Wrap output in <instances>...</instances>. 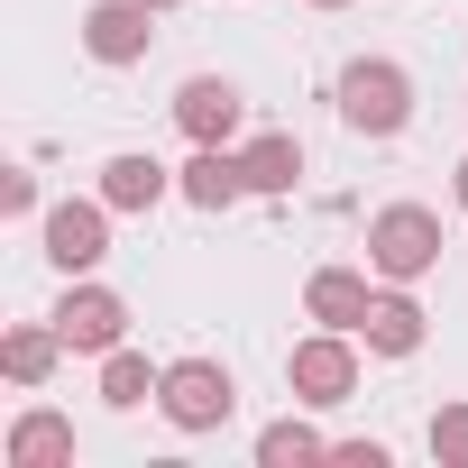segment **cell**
I'll return each mask as SVG.
<instances>
[{"label": "cell", "instance_id": "1", "mask_svg": "<svg viewBox=\"0 0 468 468\" xmlns=\"http://www.w3.org/2000/svg\"><path fill=\"white\" fill-rule=\"evenodd\" d=\"M331 101H340L349 138H404L413 129V74L395 56H349L340 83H331Z\"/></svg>", "mask_w": 468, "mask_h": 468}, {"label": "cell", "instance_id": "2", "mask_svg": "<svg viewBox=\"0 0 468 468\" xmlns=\"http://www.w3.org/2000/svg\"><path fill=\"white\" fill-rule=\"evenodd\" d=\"M431 267H441V211H422V202L367 211V276L377 285H422Z\"/></svg>", "mask_w": 468, "mask_h": 468}, {"label": "cell", "instance_id": "3", "mask_svg": "<svg viewBox=\"0 0 468 468\" xmlns=\"http://www.w3.org/2000/svg\"><path fill=\"white\" fill-rule=\"evenodd\" d=\"M358 331H322L313 322V340H294L285 349V395L303 404V413H331V404H349L358 395Z\"/></svg>", "mask_w": 468, "mask_h": 468}, {"label": "cell", "instance_id": "4", "mask_svg": "<svg viewBox=\"0 0 468 468\" xmlns=\"http://www.w3.org/2000/svg\"><path fill=\"white\" fill-rule=\"evenodd\" d=\"M156 413H165V422H175L184 441H202V431H220L229 413H239V377H229L220 358H165Z\"/></svg>", "mask_w": 468, "mask_h": 468}, {"label": "cell", "instance_id": "5", "mask_svg": "<svg viewBox=\"0 0 468 468\" xmlns=\"http://www.w3.org/2000/svg\"><path fill=\"white\" fill-rule=\"evenodd\" d=\"M47 322L65 331L74 358H111V349L129 340V294H120V285H92V276H65V294H56Z\"/></svg>", "mask_w": 468, "mask_h": 468}, {"label": "cell", "instance_id": "6", "mask_svg": "<svg viewBox=\"0 0 468 468\" xmlns=\"http://www.w3.org/2000/svg\"><path fill=\"white\" fill-rule=\"evenodd\" d=\"M111 202L92 193V202H47V220H37V239H47V267L56 276H92L101 258H111Z\"/></svg>", "mask_w": 468, "mask_h": 468}, {"label": "cell", "instance_id": "7", "mask_svg": "<svg viewBox=\"0 0 468 468\" xmlns=\"http://www.w3.org/2000/svg\"><path fill=\"white\" fill-rule=\"evenodd\" d=\"M74 37H83V56L92 65H147V47H156V10L147 0H92V10L74 19Z\"/></svg>", "mask_w": 468, "mask_h": 468}, {"label": "cell", "instance_id": "8", "mask_svg": "<svg viewBox=\"0 0 468 468\" xmlns=\"http://www.w3.org/2000/svg\"><path fill=\"white\" fill-rule=\"evenodd\" d=\"M239 120H249V92L229 83V74H184V83H175V129H184L193 147H229Z\"/></svg>", "mask_w": 468, "mask_h": 468}, {"label": "cell", "instance_id": "9", "mask_svg": "<svg viewBox=\"0 0 468 468\" xmlns=\"http://www.w3.org/2000/svg\"><path fill=\"white\" fill-rule=\"evenodd\" d=\"M358 340H367V358H413V349L431 340V313L413 303V285H377V303H367Z\"/></svg>", "mask_w": 468, "mask_h": 468}, {"label": "cell", "instance_id": "10", "mask_svg": "<svg viewBox=\"0 0 468 468\" xmlns=\"http://www.w3.org/2000/svg\"><path fill=\"white\" fill-rule=\"evenodd\" d=\"M0 459L10 468H74V422L56 404H28L10 431H0Z\"/></svg>", "mask_w": 468, "mask_h": 468}, {"label": "cell", "instance_id": "11", "mask_svg": "<svg viewBox=\"0 0 468 468\" xmlns=\"http://www.w3.org/2000/svg\"><path fill=\"white\" fill-rule=\"evenodd\" d=\"M367 303H377V285L358 267H313L303 276V322H322V331H358Z\"/></svg>", "mask_w": 468, "mask_h": 468}, {"label": "cell", "instance_id": "12", "mask_svg": "<svg viewBox=\"0 0 468 468\" xmlns=\"http://www.w3.org/2000/svg\"><path fill=\"white\" fill-rule=\"evenodd\" d=\"M175 193L193 202V211H229L249 193V175H239V147H193L184 165H175Z\"/></svg>", "mask_w": 468, "mask_h": 468}, {"label": "cell", "instance_id": "13", "mask_svg": "<svg viewBox=\"0 0 468 468\" xmlns=\"http://www.w3.org/2000/svg\"><path fill=\"white\" fill-rule=\"evenodd\" d=\"M56 358H65V331L56 322H10V331H0V377H10L19 395H37L56 377Z\"/></svg>", "mask_w": 468, "mask_h": 468}, {"label": "cell", "instance_id": "14", "mask_svg": "<svg viewBox=\"0 0 468 468\" xmlns=\"http://www.w3.org/2000/svg\"><path fill=\"white\" fill-rule=\"evenodd\" d=\"M175 193V165H156V156H138V147H120L111 165H101V202L111 211H156Z\"/></svg>", "mask_w": 468, "mask_h": 468}, {"label": "cell", "instance_id": "15", "mask_svg": "<svg viewBox=\"0 0 468 468\" xmlns=\"http://www.w3.org/2000/svg\"><path fill=\"white\" fill-rule=\"evenodd\" d=\"M239 175H249V193H294V184H303V138H294V129L249 138V147H239Z\"/></svg>", "mask_w": 468, "mask_h": 468}, {"label": "cell", "instance_id": "16", "mask_svg": "<svg viewBox=\"0 0 468 468\" xmlns=\"http://www.w3.org/2000/svg\"><path fill=\"white\" fill-rule=\"evenodd\" d=\"M156 386H165V367H147L129 340L101 358V404H111V413H138V404H156Z\"/></svg>", "mask_w": 468, "mask_h": 468}, {"label": "cell", "instance_id": "17", "mask_svg": "<svg viewBox=\"0 0 468 468\" xmlns=\"http://www.w3.org/2000/svg\"><path fill=\"white\" fill-rule=\"evenodd\" d=\"M313 459H331V441H322L303 413H285V422L258 431V468H313Z\"/></svg>", "mask_w": 468, "mask_h": 468}, {"label": "cell", "instance_id": "18", "mask_svg": "<svg viewBox=\"0 0 468 468\" xmlns=\"http://www.w3.org/2000/svg\"><path fill=\"white\" fill-rule=\"evenodd\" d=\"M422 450H431V459H441V468H468V395H459V404H441V413H431V431H422Z\"/></svg>", "mask_w": 468, "mask_h": 468}, {"label": "cell", "instance_id": "19", "mask_svg": "<svg viewBox=\"0 0 468 468\" xmlns=\"http://www.w3.org/2000/svg\"><path fill=\"white\" fill-rule=\"evenodd\" d=\"M0 211H10V220H47V193H37L28 165H0Z\"/></svg>", "mask_w": 468, "mask_h": 468}, {"label": "cell", "instance_id": "20", "mask_svg": "<svg viewBox=\"0 0 468 468\" xmlns=\"http://www.w3.org/2000/svg\"><path fill=\"white\" fill-rule=\"evenodd\" d=\"M340 468H386V441H331Z\"/></svg>", "mask_w": 468, "mask_h": 468}, {"label": "cell", "instance_id": "21", "mask_svg": "<svg viewBox=\"0 0 468 468\" xmlns=\"http://www.w3.org/2000/svg\"><path fill=\"white\" fill-rule=\"evenodd\" d=\"M450 193H459V211H468V156H459V175H450Z\"/></svg>", "mask_w": 468, "mask_h": 468}, {"label": "cell", "instance_id": "22", "mask_svg": "<svg viewBox=\"0 0 468 468\" xmlns=\"http://www.w3.org/2000/svg\"><path fill=\"white\" fill-rule=\"evenodd\" d=\"M147 10H156V19H165V10H184V0H147Z\"/></svg>", "mask_w": 468, "mask_h": 468}, {"label": "cell", "instance_id": "23", "mask_svg": "<svg viewBox=\"0 0 468 468\" xmlns=\"http://www.w3.org/2000/svg\"><path fill=\"white\" fill-rule=\"evenodd\" d=\"M313 10H349V0H313Z\"/></svg>", "mask_w": 468, "mask_h": 468}]
</instances>
